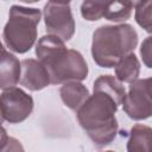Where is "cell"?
<instances>
[{
    "mask_svg": "<svg viewBox=\"0 0 152 152\" xmlns=\"http://www.w3.org/2000/svg\"><path fill=\"white\" fill-rule=\"evenodd\" d=\"M40 17L42 12L38 8L13 5L2 32L6 48L17 53L27 52L36 43Z\"/></svg>",
    "mask_w": 152,
    "mask_h": 152,
    "instance_id": "4",
    "label": "cell"
},
{
    "mask_svg": "<svg viewBox=\"0 0 152 152\" xmlns=\"http://www.w3.org/2000/svg\"><path fill=\"white\" fill-rule=\"evenodd\" d=\"M107 2L102 1H84L81 5V14L86 20L96 21L103 18Z\"/></svg>",
    "mask_w": 152,
    "mask_h": 152,
    "instance_id": "16",
    "label": "cell"
},
{
    "mask_svg": "<svg viewBox=\"0 0 152 152\" xmlns=\"http://www.w3.org/2000/svg\"><path fill=\"white\" fill-rule=\"evenodd\" d=\"M36 56L46 68L52 84L80 82L88 76V65L83 56L74 49H66L64 42L56 36L45 34L39 38Z\"/></svg>",
    "mask_w": 152,
    "mask_h": 152,
    "instance_id": "1",
    "label": "cell"
},
{
    "mask_svg": "<svg viewBox=\"0 0 152 152\" xmlns=\"http://www.w3.org/2000/svg\"><path fill=\"white\" fill-rule=\"evenodd\" d=\"M140 56L142 59V63L152 69V36L146 37L141 45H140Z\"/></svg>",
    "mask_w": 152,
    "mask_h": 152,
    "instance_id": "18",
    "label": "cell"
},
{
    "mask_svg": "<svg viewBox=\"0 0 152 152\" xmlns=\"http://www.w3.org/2000/svg\"><path fill=\"white\" fill-rule=\"evenodd\" d=\"M0 152H25V150L19 140H17L13 137H7L6 131L2 128L1 151Z\"/></svg>",
    "mask_w": 152,
    "mask_h": 152,
    "instance_id": "17",
    "label": "cell"
},
{
    "mask_svg": "<svg viewBox=\"0 0 152 152\" xmlns=\"http://www.w3.org/2000/svg\"><path fill=\"white\" fill-rule=\"evenodd\" d=\"M122 108L128 118L139 121L152 116V77L131 83Z\"/></svg>",
    "mask_w": 152,
    "mask_h": 152,
    "instance_id": "5",
    "label": "cell"
},
{
    "mask_svg": "<svg viewBox=\"0 0 152 152\" xmlns=\"http://www.w3.org/2000/svg\"><path fill=\"white\" fill-rule=\"evenodd\" d=\"M134 18L137 24L146 32L152 33V0L134 2Z\"/></svg>",
    "mask_w": 152,
    "mask_h": 152,
    "instance_id": "15",
    "label": "cell"
},
{
    "mask_svg": "<svg viewBox=\"0 0 152 152\" xmlns=\"http://www.w3.org/2000/svg\"><path fill=\"white\" fill-rule=\"evenodd\" d=\"M44 24L48 34L68 42L75 33V20L69 2L49 1L43 8Z\"/></svg>",
    "mask_w": 152,
    "mask_h": 152,
    "instance_id": "6",
    "label": "cell"
},
{
    "mask_svg": "<svg viewBox=\"0 0 152 152\" xmlns=\"http://www.w3.org/2000/svg\"><path fill=\"white\" fill-rule=\"evenodd\" d=\"M104 152H114V151H104Z\"/></svg>",
    "mask_w": 152,
    "mask_h": 152,
    "instance_id": "19",
    "label": "cell"
},
{
    "mask_svg": "<svg viewBox=\"0 0 152 152\" xmlns=\"http://www.w3.org/2000/svg\"><path fill=\"white\" fill-rule=\"evenodd\" d=\"M140 74V62L134 52L124 57L115 65V76L121 83H133Z\"/></svg>",
    "mask_w": 152,
    "mask_h": 152,
    "instance_id": "12",
    "label": "cell"
},
{
    "mask_svg": "<svg viewBox=\"0 0 152 152\" xmlns=\"http://www.w3.org/2000/svg\"><path fill=\"white\" fill-rule=\"evenodd\" d=\"M93 90H101V91L108 94L109 96H112L118 102L119 106L122 104L124 99L126 96L125 87L122 86V83L116 77H114L112 75L99 76L94 82Z\"/></svg>",
    "mask_w": 152,
    "mask_h": 152,
    "instance_id": "13",
    "label": "cell"
},
{
    "mask_svg": "<svg viewBox=\"0 0 152 152\" xmlns=\"http://www.w3.org/2000/svg\"><path fill=\"white\" fill-rule=\"evenodd\" d=\"M50 83V75L38 59L26 58L21 61V86L31 91H38L48 87Z\"/></svg>",
    "mask_w": 152,
    "mask_h": 152,
    "instance_id": "8",
    "label": "cell"
},
{
    "mask_svg": "<svg viewBox=\"0 0 152 152\" xmlns=\"http://www.w3.org/2000/svg\"><path fill=\"white\" fill-rule=\"evenodd\" d=\"M59 95L63 103L75 112H77L90 96L88 88L81 82L64 83L59 89Z\"/></svg>",
    "mask_w": 152,
    "mask_h": 152,
    "instance_id": "10",
    "label": "cell"
},
{
    "mask_svg": "<svg viewBox=\"0 0 152 152\" xmlns=\"http://www.w3.org/2000/svg\"><path fill=\"white\" fill-rule=\"evenodd\" d=\"M134 2L132 1H110L107 2L103 18L110 21L120 23L129 19Z\"/></svg>",
    "mask_w": 152,
    "mask_h": 152,
    "instance_id": "14",
    "label": "cell"
},
{
    "mask_svg": "<svg viewBox=\"0 0 152 152\" xmlns=\"http://www.w3.org/2000/svg\"><path fill=\"white\" fill-rule=\"evenodd\" d=\"M33 99L23 89L13 87L1 93V120L19 124L26 120L33 110Z\"/></svg>",
    "mask_w": 152,
    "mask_h": 152,
    "instance_id": "7",
    "label": "cell"
},
{
    "mask_svg": "<svg viewBox=\"0 0 152 152\" xmlns=\"http://www.w3.org/2000/svg\"><path fill=\"white\" fill-rule=\"evenodd\" d=\"M138 45V33L129 24L103 25L93 33L91 56L101 68H113Z\"/></svg>",
    "mask_w": 152,
    "mask_h": 152,
    "instance_id": "3",
    "label": "cell"
},
{
    "mask_svg": "<svg viewBox=\"0 0 152 152\" xmlns=\"http://www.w3.org/2000/svg\"><path fill=\"white\" fill-rule=\"evenodd\" d=\"M21 77V62L7 51L1 49V63H0V88L2 90L13 88L20 82Z\"/></svg>",
    "mask_w": 152,
    "mask_h": 152,
    "instance_id": "9",
    "label": "cell"
},
{
    "mask_svg": "<svg viewBox=\"0 0 152 152\" xmlns=\"http://www.w3.org/2000/svg\"><path fill=\"white\" fill-rule=\"evenodd\" d=\"M127 152H152V128L146 125H134L129 131Z\"/></svg>",
    "mask_w": 152,
    "mask_h": 152,
    "instance_id": "11",
    "label": "cell"
},
{
    "mask_svg": "<svg viewBox=\"0 0 152 152\" xmlns=\"http://www.w3.org/2000/svg\"><path fill=\"white\" fill-rule=\"evenodd\" d=\"M93 95L76 112L77 120L87 135L99 148L109 145L116 137L119 124L115 118L118 102L101 90Z\"/></svg>",
    "mask_w": 152,
    "mask_h": 152,
    "instance_id": "2",
    "label": "cell"
}]
</instances>
